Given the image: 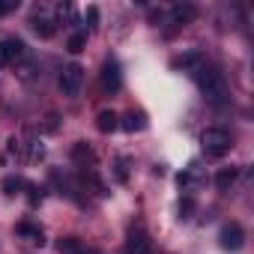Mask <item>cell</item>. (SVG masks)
<instances>
[{"instance_id":"cell-1","label":"cell","mask_w":254,"mask_h":254,"mask_svg":"<svg viewBox=\"0 0 254 254\" xmlns=\"http://www.w3.org/2000/svg\"><path fill=\"white\" fill-rule=\"evenodd\" d=\"M191 75H194V81H197V87H200V93H203V99H206L209 105H215V108L227 105L230 90H227V78H224V72H221L218 66L200 63Z\"/></svg>"},{"instance_id":"cell-2","label":"cell","mask_w":254,"mask_h":254,"mask_svg":"<svg viewBox=\"0 0 254 254\" xmlns=\"http://www.w3.org/2000/svg\"><path fill=\"white\" fill-rule=\"evenodd\" d=\"M200 147H203V153H206L209 159H221V156L230 153L233 138H230L227 129H206V132L200 135Z\"/></svg>"},{"instance_id":"cell-3","label":"cell","mask_w":254,"mask_h":254,"mask_svg":"<svg viewBox=\"0 0 254 254\" xmlns=\"http://www.w3.org/2000/svg\"><path fill=\"white\" fill-rule=\"evenodd\" d=\"M57 84H60V93H63L66 99H78V96H81V87H84V69H81L78 63L63 66Z\"/></svg>"},{"instance_id":"cell-4","label":"cell","mask_w":254,"mask_h":254,"mask_svg":"<svg viewBox=\"0 0 254 254\" xmlns=\"http://www.w3.org/2000/svg\"><path fill=\"white\" fill-rule=\"evenodd\" d=\"M24 57H27V48L21 39H12V36L0 39V69H15L24 63Z\"/></svg>"},{"instance_id":"cell-5","label":"cell","mask_w":254,"mask_h":254,"mask_svg":"<svg viewBox=\"0 0 254 254\" xmlns=\"http://www.w3.org/2000/svg\"><path fill=\"white\" fill-rule=\"evenodd\" d=\"M218 239H221V248L224 251H239L242 242H245V233H242L239 224H224L221 233H218Z\"/></svg>"},{"instance_id":"cell-6","label":"cell","mask_w":254,"mask_h":254,"mask_svg":"<svg viewBox=\"0 0 254 254\" xmlns=\"http://www.w3.org/2000/svg\"><path fill=\"white\" fill-rule=\"evenodd\" d=\"M99 81H102V90L105 93H117L120 90V66H117V60H105Z\"/></svg>"},{"instance_id":"cell-7","label":"cell","mask_w":254,"mask_h":254,"mask_svg":"<svg viewBox=\"0 0 254 254\" xmlns=\"http://www.w3.org/2000/svg\"><path fill=\"white\" fill-rule=\"evenodd\" d=\"M150 251H153V242H150V236L144 230L132 233L129 242H126V254H150Z\"/></svg>"},{"instance_id":"cell-8","label":"cell","mask_w":254,"mask_h":254,"mask_svg":"<svg viewBox=\"0 0 254 254\" xmlns=\"http://www.w3.org/2000/svg\"><path fill=\"white\" fill-rule=\"evenodd\" d=\"M203 183H206V177H203V171H200L197 165H189V171L180 174V186H183V189H200Z\"/></svg>"},{"instance_id":"cell-9","label":"cell","mask_w":254,"mask_h":254,"mask_svg":"<svg viewBox=\"0 0 254 254\" xmlns=\"http://www.w3.org/2000/svg\"><path fill=\"white\" fill-rule=\"evenodd\" d=\"M194 15H197V9H194L191 3H177V6H171V21H174V24H189V21H194Z\"/></svg>"},{"instance_id":"cell-10","label":"cell","mask_w":254,"mask_h":254,"mask_svg":"<svg viewBox=\"0 0 254 254\" xmlns=\"http://www.w3.org/2000/svg\"><path fill=\"white\" fill-rule=\"evenodd\" d=\"M236 177H239V168H221L218 177H215V189L218 191H230V186L236 183Z\"/></svg>"},{"instance_id":"cell-11","label":"cell","mask_w":254,"mask_h":254,"mask_svg":"<svg viewBox=\"0 0 254 254\" xmlns=\"http://www.w3.org/2000/svg\"><path fill=\"white\" fill-rule=\"evenodd\" d=\"M96 129L105 132V135L114 132V129H117V114H114V111H99V117H96Z\"/></svg>"},{"instance_id":"cell-12","label":"cell","mask_w":254,"mask_h":254,"mask_svg":"<svg viewBox=\"0 0 254 254\" xmlns=\"http://www.w3.org/2000/svg\"><path fill=\"white\" fill-rule=\"evenodd\" d=\"M30 27H33V33H36L39 39H51V36H54V30H57V27H54V21H48V18H33V21H30Z\"/></svg>"},{"instance_id":"cell-13","label":"cell","mask_w":254,"mask_h":254,"mask_svg":"<svg viewBox=\"0 0 254 254\" xmlns=\"http://www.w3.org/2000/svg\"><path fill=\"white\" fill-rule=\"evenodd\" d=\"M18 236H24L27 242H39V245L45 242V239H42V227H36V224H30V221H21V224H18Z\"/></svg>"},{"instance_id":"cell-14","label":"cell","mask_w":254,"mask_h":254,"mask_svg":"<svg viewBox=\"0 0 254 254\" xmlns=\"http://www.w3.org/2000/svg\"><path fill=\"white\" fill-rule=\"evenodd\" d=\"M144 126H147V123H144V114H135V111L126 114V123H123L126 132H138V129H144Z\"/></svg>"},{"instance_id":"cell-15","label":"cell","mask_w":254,"mask_h":254,"mask_svg":"<svg viewBox=\"0 0 254 254\" xmlns=\"http://www.w3.org/2000/svg\"><path fill=\"white\" fill-rule=\"evenodd\" d=\"M84 45H87V30H78V33H72V36H69V42H66V48H69L72 54L84 51Z\"/></svg>"},{"instance_id":"cell-16","label":"cell","mask_w":254,"mask_h":254,"mask_svg":"<svg viewBox=\"0 0 254 254\" xmlns=\"http://www.w3.org/2000/svg\"><path fill=\"white\" fill-rule=\"evenodd\" d=\"M57 21L60 24H72L75 21V6L72 3H60L57 6Z\"/></svg>"},{"instance_id":"cell-17","label":"cell","mask_w":254,"mask_h":254,"mask_svg":"<svg viewBox=\"0 0 254 254\" xmlns=\"http://www.w3.org/2000/svg\"><path fill=\"white\" fill-rule=\"evenodd\" d=\"M81 239H75V236H66V239H60V254H78L81 251Z\"/></svg>"},{"instance_id":"cell-18","label":"cell","mask_w":254,"mask_h":254,"mask_svg":"<svg viewBox=\"0 0 254 254\" xmlns=\"http://www.w3.org/2000/svg\"><path fill=\"white\" fill-rule=\"evenodd\" d=\"M18 189H24V180L21 177H6L3 180V191L6 194H18Z\"/></svg>"},{"instance_id":"cell-19","label":"cell","mask_w":254,"mask_h":254,"mask_svg":"<svg viewBox=\"0 0 254 254\" xmlns=\"http://www.w3.org/2000/svg\"><path fill=\"white\" fill-rule=\"evenodd\" d=\"M9 150H12V153H18V150H21V141H15V138H12V141H9ZM30 156H33V159H36V156H42V147H30Z\"/></svg>"},{"instance_id":"cell-20","label":"cell","mask_w":254,"mask_h":254,"mask_svg":"<svg viewBox=\"0 0 254 254\" xmlns=\"http://www.w3.org/2000/svg\"><path fill=\"white\" fill-rule=\"evenodd\" d=\"M12 9H18V0H0V15H6Z\"/></svg>"},{"instance_id":"cell-21","label":"cell","mask_w":254,"mask_h":254,"mask_svg":"<svg viewBox=\"0 0 254 254\" xmlns=\"http://www.w3.org/2000/svg\"><path fill=\"white\" fill-rule=\"evenodd\" d=\"M78 254H102V251H99V248H87V245H81V251H78Z\"/></svg>"}]
</instances>
